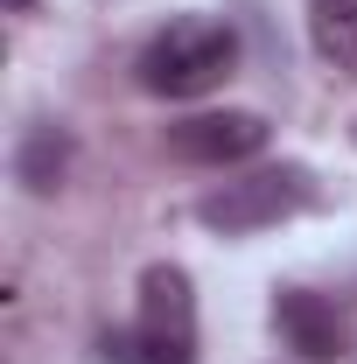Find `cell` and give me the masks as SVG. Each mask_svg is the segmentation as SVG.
<instances>
[{
    "label": "cell",
    "mask_w": 357,
    "mask_h": 364,
    "mask_svg": "<svg viewBox=\"0 0 357 364\" xmlns=\"http://www.w3.org/2000/svg\"><path fill=\"white\" fill-rule=\"evenodd\" d=\"M63 176H70V134H63L56 119H36V127L21 134V147H14V182H21L28 196H56Z\"/></svg>",
    "instance_id": "cell-6"
},
{
    "label": "cell",
    "mask_w": 357,
    "mask_h": 364,
    "mask_svg": "<svg viewBox=\"0 0 357 364\" xmlns=\"http://www.w3.org/2000/svg\"><path fill=\"white\" fill-rule=\"evenodd\" d=\"M231 63H238V28L218 21V14H182L140 49L134 77L154 98H203L231 77Z\"/></svg>",
    "instance_id": "cell-1"
},
{
    "label": "cell",
    "mask_w": 357,
    "mask_h": 364,
    "mask_svg": "<svg viewBox=\"0 0 357 364\" xmlns=\"http://www.w3.org/2000/svg\"><path fill=\"white\" fill-rule=\"evenodd\" d=\"M273 329H280V343H287L294 358H309V364H336L351 350L343 309H336L329 294H309V287H280V294H273Z\"/></svg>",
    "instance_id": "cell-5"
},
{
    "label": "cell",
    "mask_w": 357,
    "mask_h": 364,
    "mask_svg": "<svg viewBox=\"0 0 357 364\" xmlns=\"http://www.w3.org/2000/svg\"><path fill=\"white\" fill-rule=\"evenodd\" d=\"M105 364H196V294L182 267H147L140 273V316L134 329L98 336Z\"/></svg>",
    "instance_id": "cell-2"
},
{
    "label": "cell",
    "mask_w": 357,
    "mask_h": 364,
    "mask_svg": "<svg viewBox=\"0 0 357 364\" xmlns=\"http://www.w3.org/2000/svg\"><path fill=\"white\" fill-rule=\"evenodd\" d=\"M315 203V176L280 161V168H245V176L218 182L203 203H196V225L218 231V238H252V231H273L287 225L294 210Z\"/></svg>",
    "instance_id": "cell-3"
},
{
    "label": "cell",
    "mask_w": 357,
    "mask_h": 364,
    "mask_svg": "<svg viewBox=\"0 0 357 364\" xmlns=\"http://www.w3.org/2000/svg\"><path fill=\"white\" fill-rule=\"evenodd\" d=\"M309 43L329 70H357V0H309Z\"/></svg>",
    "instance_id": "cell-7"
},
{
    "label": "cell",
    "mask_w": 357,
    "mask_h": 364,
    "mask_svg": "<svg viewBox=\"0 0 357 364\" xmlns=\"http://www.w3.org/2000/svg\"><path fill=\"white\" fill-rule=\"evenodd\" d=\"M267 134L273 127L260 112H189L161 134V147L189 168H238V161H252L267 147Z\"/></svg>",
    "instance_id": "cell-4"
},
{
    "label": "cell",
    "mask_w": 357,
    "mask_h": 364,
    "mask_svg": "<svg viewBox=\"0 0 357 364\" xmlns=\"http://www.w3.org/2000/svg\"><path fill=\"white\" fill-rule=\"evenodd\" d=\"M28 7H36V0H7V14H28Z\"/></svg>",
    "instance_id": "cell-8"
}]
</instances>
